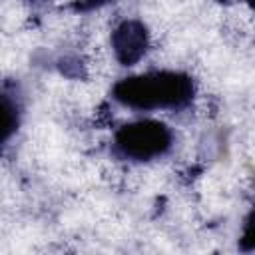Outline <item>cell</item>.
<instances>
[{"mask_svg":"<svg viewBox=\"0 0 255 255\" xmlns=\"http://www.w3.org/2000/svg\"><path fill=\"white\" fill-rule=\"evenodd\" d=\"M116 100L135 110H177L189 104L193 84L179 72H147L122 80L116 90Z\"/></svg>","mask_w":255,"mask_h":255,"instance_id":"obj_1","label":"cell"},{"mask_svg":"<svg viewBox=\"0 0 255 255\" xmlns=\"http://www.w3.org/2000/svg\"><path fill=\"white\" fill-rule=\"evenodd\" d=\"M171 129L155 120H139L120 128L114 141L118 153L133 161H147L159 157L171 147Z\"/></svg>","mask_w":255,"mask_h":255,"instance_id":"obj_2","label":"cell"},{"mask_svg":"<svg viewBox=\"0 0 255 255\" xmlns=\"http://www.w3.org/2000/svg\"><path fill=\"white\" fill-rule=\"evenodd\" d=\"M112 44H114V52H116L118 60L124 66H131L147 50V32L141 22L126 20L114 30Z\"/></svg>","mask_w":255,"mask_h":255,"instance_id":"obj_3","label":"cell"},{"mask_svg":"<svg viewBox=\"0 0 255 255\" xmlns=\"http://www.w3.org/2000/svg\"><path fill=\"white\" fill-rule=\"evenodd\" d=\"M245 241H251V245H255V211L251 215V219L247 221L245 225V235H243Z\"/></svg>","mask_w":255,"mask_h":255,"instance_id":"obj_4","label":"cell"},{"mask_svg":"<svg viewBox=\"0 0 255 255\" xmlns=\"http://www.w3.org/2000/svg\"><path fill=\"white\" fill-rule=\"evenodd\" d=\"M106 2H114V0H84L86 6H102V4H106Z\"/></svg>","mask_w":255,"mask_h":255,"instance_id":"obj_5","label":"cell"},{"mask_svg":"<svg viewBox=\"0 0 255 255\" xmlns=\"http://www.w3.org/2000/svg\"><path fill=\"white\" fill-rule=\"evenodd\" d=\"M251 2V6H253V10H255V0H249Z\"/></svg>","mask_w":255,"mask_h":255,"instance_id":"obj_6","label":"cell"}]
</instances>
